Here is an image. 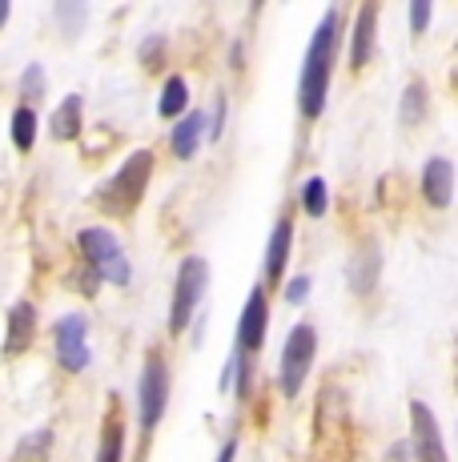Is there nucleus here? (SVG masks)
Masks as SVG:
<instances>
[{
	"mask_svg": "<svg viewBox=\"0 0 458 462\" xmlns=\"http://www.w3.org/2000/svg\"><path fill=\"white\" fill-rule=\"evenodd\" d=\"M338 41H342V16H338V8H325L322 24L314 29L310 44H306V65H302V81H298V109H302L306 121H318L325 109Z\"/></svg>",
	"mask_w": 458,
	"mask_h": 462,
	"instance_id": "nucleus-1",
	"label": "nucleus"
},
{
	"mask_svg": "<svg viewBox=\"0 0 458 462\" xmlns=\"http://www.w3.org/2000/svg\"><path fill=\"white\" fill-rule=\"evenodd\" d=\"M153 162L157 157L149 149H137L129 162H121V169L101 185V209L105 213H129L145 198V185H149V173H153Z\"/></svg>",
	"mask_w": 458,
	"mask_h": 462,
	"instance_id": "nucleus-2",
	"label": "nucleus"
},
{
	"mask_svg": "<svg viewBox=\"0 0 458 462\" xmlns=\"http://www.w3.org/2000/svg\"><path fill=\"white\" fill-rule=\"evenodd\" d=\"M77 245H81V254H85V265H89L101 282L125 286V282L133 278V273H129V262H125V250H121V242L109 234V229H81Z\"/></svg>",
	"mask_w": 458,
	"mask_h": 462,
	"instance_id": "nucleus-3",
	"label": "nucleus"
},
{
	"mask_svg": "<svg viewBox=\"0 0 458 462\" xmlns=\"http://www.w3.org/2000/svg\"><path fill=\"white\" fill-rule=\"evenodd\" d=\"M209 290V265L206 257H185L178 265V282H173V306H169V334H185L197 301Z\"/></svg>",
	"mask_w": 458,
	"mask_h": 462,
	"instance_id": "nucleus-4",
	"label": "nucleus"
},
{
	"mask_svg": "<svg viewBox=\"0 0 458 462\" xmlns=\"http://www.w3.org/2000/svg\"><path fill=\"white\" fill-rule=\"evenodd\" d=\"M314 354H318V330H314L310 322L294 326L286 337V346H281V370H278L281 394L286 398H294L298 390H302V382L314 366Z\"/></svg>",
	"mask_w": 458,
	"mask_h": 462,
	"instance_id": "nucleus-5",
	"label": "nucleus"
},
{
	"mask_svg": "<svg viewBox=\"0 0 458 462\" xmlns=\"http://www.w3.org/2000/svg\"><path fill=\"white\" fill-rule=\"evenodd\" d=\"M165 402H169V366H165L161 354H149L145 366H141V394H137V406H141V430L153 434L157 422L165 414Z\"/></svg>",
	"mask_w": 458,
	"mask_h": 462,
	"instance_id": "nucleus-6",
	"label": "nucleus"
},
{
	"mask_svg": "<svg viewBox=\"0 0 458 462\" xmlns=\"http://www.w3.org/2000/svg\"><path fill=\"white\" fill-rule=\"evenodd\" d=\"M89 322H85L81 314H65L57 322V362L69 370V374H81L85 366H89Z\"/></svg>",
	"mask_w": 458,
	"mask_h": 462,
	"instance_id": "nucleus-7",
	"label": "nucleus"
},
{
	"mask_svg": "<svg viewBox=\"0 0 458 462\" xmlns=\"http://www.w3.org/2000/svg\"><path fill=\"white\" fill-rule=\"evenodd\" d=\"M410 447L418 462H451L446 458V442L438 430V419L426 402H410Z\"/></svg>",
	"mask_w": 458,
	"mask_h": 462,
	"instance_id": "nucleus-8",
	"label": "nucleus"
},
{
	"mask_svg": "<svg viewBox=\"0 0 458 462\" xmlns=\"http://www.w3.org/2000/svg\"><path fill=\"white\" fill-rule=\"evenodd\" d=\"M266 322H270V306H266V290L253 286L250 298L242 306V322H237V350L253 354L266 342Z\"/></svg>",
	"mask_w": 458,
	"mask_h": 462,
	"instance_id": "nucleus-9",
	"label": "nucleus"
},
{
	"mask_svg": "<svg viewBox=\"0 0 458 462\" xmlns=\"http://www.w3.org/2000/svg\"><path fill=\"white\" fill-rule=\"evenodd\" d=\"M378 273H382V250H378V242H362L346 265L350 290H354V294H370V290L378 286Z\"/></svg>",
	"mask_w": 458,
	"mask_h": 462,
	"instance_id": "nucleus-10",
	"label": "nucleus"
},
{
	"mask_svg": "<svg viewBox=\"0 0 458 462\" xmlns=\"http://www.w3.org/2000/svg\"><path fill=\"white\" fill-rule=\"evenodd\" d=\"M422 198L435 209H446L454 198V165L446 157H430L426 169H422Z\"/></svg>",
	"mask_w": 458,
	"mask_h": 462,
	"instance_id": "nucleus-11",
	"label": "nucleus"
},
{
	"mask_svg": "<svg viewBox=\"0 0 458 462\" xmlns=\"http://www.w3.org/2000/svg\"><path fill=\"white\" fill-rule=\"evenodd\" d=\"M32 334H37V306L32 301H16L8 310V337H5V354L16 358L32 346Z\"/></svg>",
	"mask_w": 458,
	"mask_h": 462,
	"instance_id": "nucleus-12",
	"label": "nucleus"
},
{
	"mask_svg": "<svg viewBox=\"0 0 458 462\" xmlns=\"http://www.w3.org/2000/svg\"><path fill=\"white\" fill-rule=\"evenodd\" d=\"M206 137H209V117L201 109H193V113H185V117L178 121L169 145H173V153H178L181 162H189V157L201 149V141H206Z\"/></svg>",
	"mask_w": 458,
	"mask_h": 462,
	"instance_id": "nucleus-13",
	"label": "nucleus"
},
{
	"mask_svg": "<svg viewBox=\"0 0 458 462\" xmlns=\"http://www.w3.org/2000/svg\"><path fill=\"white\" fill-rule=\"evenodd\" d=\"M374 24H378V5H362L354 16V44H350V65L362 69L374 52Z\"/></svg>",
	"mask_w": 458,
	"mask_h": 462,
	"instance_id": "nucleus-14",
	"label": "nucleus"
},
{
	"mask_svg": "<svg viewBox=\"0 0 458 462\" xmlns=\"http://www.w3.org/2000/svg\"><path fill=\"white\" fill-rule=\"evenodd\" d=\"M289 242H294V221L278 217L274 234H270V245H266V278L270 282H281V270H286V262H289Z\"/></svg>",
	"mask_w": 458,
	"mask_h": 462,
	"instance_id": "nucleus-15",
	"label": "nucleus"
},
{
	"mask_svg": "<svg viewBox=\"0 0 458 462\" xmlns=\"http://www.w3.org/2000/svg\"><path fill=\"white\" fill-rule=\"evenodd\" d=\"M81 113H85V101L81 97H65V101L57 105V113H52V137L57 141H73L77 133H81Z\"/></svg>",
	"mask_w": 458,
	"mask_h": 462,
	"instance_id": "nucleus-16",
	"label": "nucleus"
},
{
	"mask_svg": "<svg viewBox=\"0 0 458 462\" xmlns=\"http://www.w3.org/2000/svg\"><path fill=\"white\" fill-rule=\"evenodd\" d=\"M13 145L21 149V153H29V149L37 145V113H32V105H21V109L13 113Z\"/></svg>",
	"mask_w": 458,
	"mask_h": 462,
	"instance_id": "nucleus-17",
	"label": "nucleus"
},
{
	"mask_svg": "<svg viewBox=\"0 0 458 462\" xmlns=\"http://www.w3.org/2000/svg\"><path fill=\"white\" fill-rule=\"evenodd\" d=\"M185 105H189V85H185V77H169L161 88V117H181Z\"/></svg>",
	"mask_w": 458,
	"mask_h": 462,
	"instance_id": "nucleus-18",
	"label": "nucleus"
},
{
	"mask_svg": "<svg viewBox=\"0 0 458 462\" xmlns=\"http://www.w3.org/2000/svg\"><path fill=\"white\" fill-rule=\"evenodd\" d=\"M398 117H402V125H418V121L426 117V85H422V81H410L407 85Z\"/></svg>",
	"mask_w": 458,
	"mask_h": 462,
	"instance_id": "nucleus-19",
	"label": "nucleus"
},
{
	"mask_svg": "<svg viewBox=\"0 0 458 462\" xmlns=\"http://www.w3.org/2000/svg\"><path fill=\"white\" fill-rule=\"evenodd\" d=\"M121 455H125V426L109 419L101 430V455H96V462H121Z\"/></svg>",
	"mask_w": 458,
	"mask_h": 462,
	"instance_id": "nucleus-20",
	"label": "nucleus"
},
{
	"mask_svg": "<svg viewBox=\"0 0 458 462\" xmlns=\"http://www.w3.org/2000/svg\"><path fill=\"white\" fill-rule=\"evenodd\" d=\"M325 206H330V198H325V181L322 177H306L302 181V209L310 213V217H325Z\"/></svg>",
	"mask_w": 458,
	"mask_h": 462,
	"instance_id": "nucleus-21",
	"label": "nucleus"
},
{
	"mask_svg": "<svg viewBox=\"0 0 458 462\" xmlns=\"http://www.w3.org/2000/svg\"><path fill=\"white\" fill-rule=\"evenodd\" d=\"M49 447H52V430L45 426V430H32L29 439L16 442V455H21V458H45Z\"/></svg>",
	"mask_w": 458,
	"mask_h": 462,
	"instance_id": "nucleus-22",
	"label": "nucleus"
},
{
	"mask_svg": "<svg viewBox=\"0 0 458 462\" xmlns=\"http://www.w3.org/2000/svg\"><path fill=\"white\" fill-rule=\"evenodd\" d=\"M21 93L29 97V101H37V97H45V69L41 65H29L21 77Z\"/></svg>",
	"mask_w": 458,
	"mask_h": 462,
	"instance_id": "nucleus-23",
	"label": "nucleus"
},
{
	"mask_svg": "<svg viewBox=\"0 0 458 462\" xmlns=\"http://www.w3.org/2000/svg\"><path fill=\"white\" fill-rule=\"evenodd\" d=\"M85 16H89V8H85V5H57V21L69 29V37H73L77 29H81Z\"/></svg>",
	"mask_w": 458,
	"mask_h": 462,
	"instance_id": "nucleus-24",
	"label": "nucleus"
},
{
	"mask_svg": "<svg viewBox=\"0 0 458 462\" xmlns=\"http://www.w3.org/2000/svg\"><path fill=\"white\" fill-rule=\"evenodd\" d=\"M430 16H435V8H430V0H414V5H410V29H414V32H426Z\"/></svg>",
	"mask_w": 458,
	"mask_h": 462,
	"instance_id": "nucleus-25",
	"label": "nucleus"
},
{
	"mask_svg": "<svg viewBox=\"0 0 458 462\" xmlns=\"http://www.w3.org/2000/svg\"><path fill=\"white\" fill-rule=\"evenodd\" d=\"M306 294H310V278H306V273H298V278H289V286H286V301H294V306H302Z\"/></svg>",
	"mask_w": 458,
	"mask_h": 462,
	"instance_id": "nucleus-26",
	"label": "nucleus"
},
{
	"mask_svg": "<svg viewBox=\"0 0 458 462\" xmlns=\"http://www.w3.org/2000/svg\"><path fill=\"white\" fill-rule=\"evenodd\" d=\"M222 125H225V97L217 93V101H214V113H209V137H222Z\"/></svg>",
	"mask_w": 458,
	"mask_h": 462,
	"instance_id": "nucleus-27",
	"label": "nucleus"
},
{
	"mask_svg": "<svg viewBox=\"0 0 458 462\" xmlns=\"http://www.w3.org/2000/svg\"><path fill=\"white\" fill-rule=\"evenodd\" d=\"M386 462H418V458H414V447H407V442H394V447L386 450Z\"/></svg>",
	"mask_w": 458,
	"mask_h": 462,
	"instance_id": "nucleus-28",
	"label": "nucleus"
},
{
	"mask_svg": "<svg viewBox=\"0 0 458 462\" xmlns=\"http://www.w3.org/2000/svg\"><path fill=\"white\" fill-rule=\"evenodd\" d=\"M161 49H165L161 37H157V41H145V44H141V60H145V65H149V60H157V57H161ZM149 69H153V65H149Z\"/></svg>",
	"mask_w": 458,
	"mask_h": 462,
	"instance_id": "nucleus-29",
	"label": "nucleus"
},
{
	"mask_svg": "<svg viewBox=\"0 0 458 462\" xmlns=\"http://www.w3.org/2000/svg\"><path fill=\"white\" fill-rule=\"evenodd\" d=\"M234 455H237V439H229L222 447V455H217V462H234Z\"/></svg>",
	"mask_w": 458,
	"mask_h": 462,
	"instance_id": "nucleus-30",
	"label": "nucleus"
},
{
	"mask_svg": "<svg viewBox=\"0 0 458 462\" xmlns=\"http://www.w3.org/2000/svg\"><path fill=\"white\" fill-rule=\"evenodd\" d=\"M8 21V5H5V0H0V24H5Z\"/></svg>",
	"mask_w": 458,
	"mask_h": 462,
	"instance_id": "nucleus-31",
	"label": "nucleus"
}]
</instances>
